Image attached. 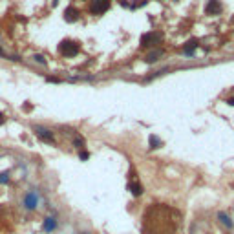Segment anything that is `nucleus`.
Listing matches in <instances>:
<instances>
[{
	"label": "nucleus",
	"instance_id": "obj_15",
	"mask_svg": "<svg viewBox=\"0 0 234 234\" xmlns=\"http://www.w3.org/2000/svg\"><path fill=\"white\" fill-rule=\"evenodd\" d=\"M9 181V172H0V183H8Z\"/></svg>",
	"mask_w": 234,
	"mask_h": 234
},
{
	"label": "nucleus",
	"instance_id": "obj_19",
	"mask_svg": "<svg viewBox=\"0 0 234 234\" xmlns=\"http://www.w3.org/2000/svg\"><path fill=\"white\" fill-rule=\"evenodd\" d=\"M227 104H231V106H234V97H232V99H229V101H227Z\"/></svg>",
	"mask_w": 234,
	"mask_h": 234
},
{
	"label": "nucleus",
	"instance_id": "obj_2",
	"mask_svg": "<svg viewBox=\"0 0 234 234\" xmlns=\"http://www.w3.org/2000/svg\"><path fill=\"white\" fill-rule=\"evenodd\" d=\"M33 132L37 134V137H39V139H42L44 143H50V145L55 143V137H53V132H51V130H48V128L39 126V125H37V126H33Z\"/></svg>",
	"mask_w": 234,
	"mask_h": 234
},
{
	"label": "nucleus",
	"instance_id": "obj_18",
	"mask_svg": "<svg viewBox=\"0 0 234 234\" xmlns=\"http://www.w3.org/2000/svg\"><path fill=\"white\" fill-rule=\"evenodd\" d=\"M4 123H6V119H4V114L0 112V125H4Z\"/></svg>",
	"mask_w": 234,
	"mask_h": 234
},
{
	"label": "nucleus",
	"instance_id": "obj_17",
	"mask_svg": "<svg viewBox=\"0 0 234 234\" xmlns=\"http://www.w3.org/2000/svg\"><path fill=\"white\" fill-rule=\"evenodd\" d=\"M79 157H81V159H82V161H86V159H88V157H90V154H88L86 150H82V152H79Z\"/></svg>",
	"mask_w": 234,
	"mask_h": 234
},
{
	"label": "nucleus",
	"instance_id": "obj_16",
	"mask_svg": "<svg viewBox=\"0 0 234 234\" xmlns=\"http://www.w3.org/2000/svg\"><path fill=\"white\" fill-rule=\"evenodd\" d=\"M33 59H35V61H37L39 64H42V66H46V59H44L42 55H35Z\"/></svg>",
	"mask_w": 234,
	"mask_h": 234
},
{
	"label": "nucleus",
	"instance_id": "obj_13",
	"mask_svg": "<svg viewBox=\"0 0 234 234\" xmlns=\"http://www.w3.org/2000/svg\"><path fill=\"white\" fill-rule=\"evenodd\" d=\"M163 55V50H157V51H154V53H150L146 57V62H154V61H157V57Z\"/></svg>",
	"mask_w": 234,
	"mask_h": 234
},
{
	"label": "nucleus",
	"instance_id": "obj_12",
	"mask_svg": "<svg viewBox=\"0 0 234 234\" xmlns=\"http://www.w3.org/2000/svg\"><path fill=\"white\" fill-rule=\"evenodd\" d=\"M150 148H159L161 146V139L157 137V136H150Z\"/></svg>",
	"mask_w": 234,
	"mask_h": 234
},
{
	"label": "nucleus",
	"instance_id": "obj_1",
	"mask_svg": "<svg viewBox=\"0 0 234 234\" xmlns=\"http://www.w3.org/2000/svg\"><path fill=\"white\" fill-rule=\"evenodd\" d=\"M79 44L73 42V40H62L61 46H59V51L62 57H75V55L79 53Z\"/></svg>",
	"mask_w": 234,
	"mask_h": 234
},
{
	"label": "nucleus",
	"instance_id": "obj_11",
	"mask_svg": "<svg viewBox=\"0 0 234 234\" xmlns=\"http://www.w3.org/2000/svg\"><path fill=\"white\" fill-rule=\"evenodd\" d=\"M128 189H130V192L137 198V196H141L143 194V187L139 185V183H128Z\"/></svg>",
	"mask_w": 234,
	"mask_h": 234
},
{
	"label": "nucleus",
	"instance_id": "obj_14",
	"mask_svg": "<svg viewBox=\"0 0 234 234\" xmlns=\"http://www.w3.org/2000/svg\"><path fill=\"white\" fill-rule=\"evenodd\" d=\"M73 145L77 146V148H84V139H82V137H75Z\"/></svg>",
	"mask_w": 234,
	"mask_h": 234
},
{
	"label": "nucleus",
	"instance_id": "obj_4",
	"mask_svg": "<svg viewBox=\"0 0 234 234\" xmlns=\"http://www.w3.org/2000/svg\"><path fill=\"white\" fill-rule=\"evenodd\" d=\"M37 205H39V192L37 190L28 192L26 198H24V207L28 210H33V209H37Z\"/></svg>",
	"mask_w": 234,
	"mask_h": 234
},
{
	"label": "nucleus",
	"instance_id": "obj_10",
	"mask_svg": "<svg viewBox=\"0 0 234 234\" xmlns=\"http://www.w3.org/2000/svg\"><path fill=\"white\" fill-rule=\"evenodd\" d=\"M218 218H220V221H221V223H223L227 229H232V227H234L232 220H231V218H229L225 212H220V214H218Z\"/></svg>",
	"mask_w": 234,
	"mask_h": 234
},
{
	"label": "nucleus",
	"instance_id": "obj_3",
	"mask_svg": "<svg viewBox=\"0 0 234 234\" xmlns=\"http://www.w3.org/2000/svg\"><path fill=\"white\" fill-rule=\"evenodd\" d=\"M108 8H110V0H93L90 6V11L93 15H103L104 11H108Z\"/></svg>",
	"mask_w": 234,
	"mask_h": 234
},
{
	"label": "nucleus",
	"instance_id": "obj_5",
	"mask_svg": "<svg viewBox=\"0 0 234 234\" xmlns=\"http://www.w3.org/2000/svg\"><path fill=\"white\" fill-rule=\"evenodd\" d=\"M221 2L220 0H209V4L205 6V13L207 15H220L221 13Z\"/></svg>",
	"mask_w": 234,
	"mask_h": 234
},
{
	"label": "nucleus",
	"instance_id": "obj_9",
	"mask_svg": "<svg viewBox=\"0 0 234 234\" xmlns=\"http://www.w3.org/2000/svg\"><path fill=\"white\" fill-rule=\"evenodd\" d=\"M194 48H198V40H196V39L189 40V44L183 48V53L185 55H194Z\"/></svg>",
	"mask_w": 234,
	"mask_h": 234
},
{
	"label": "nucleus",
	"instance_id": "obj_8",
	"mask_svg": "<svg viewBox=\"0 0 234 234\" xmlns=\"http://www.w3.org/2000/svg\"><path fill=\"white\" fill-rule=\"evenodd\" d=\"M42 229L46 231V232H51V231H55V229H57V221H55V218H46V220H44Z\"/></svg>",
	"mask_w": 234,
	"mask_h": 234
},
{
	"label": "nucleus",
	"instance_id": "obj_21",
	"mask_svg": "<svg viewBox=\"0 0 234 234\" xmlns=\"http://www.w3.org/2000/svg\"><path fill=\"white\" fill-rule=\"evenodd\" d=\"M77 234H88V232H77Z\"/></svg>",
	"mask_w": 234,
	"mask_h": 234
},
{
	"label": "nucleus",
	"instance_id": "obj_20",
	"mask_svg": "<svg viewBox=\"0 0 234 234\" xmlns=\"http://www.w3.org/2000/svg\"><path fill=\"white\" fill-rule=\"evenodd\" d=\"M0 55H2V57H6V51H4L2 48H0Z\"/></svg>",
	"mask_w": 234,
	"mask_h": 234
},
{
	"label": "nucleus",
	"instance_id": "obj_7",
	"mask_svg": "<svg viewBox=\"0 0 234 234\" xmlns=\"http://www.w3.org/2000/svg\"><path fill=\"white\" fill-rule=\"evenodd\" d=\"M77 19H79V9L73 8V6L66 8V11H64V20L66 22H75Z\"/></svg>",
	"mask_w": 234,
	"mask_h": 234
},
{
	"label": "nucleus",
	"instance_id": "obj_6",
	"mask_svg": "<svg viewBox=\"0 0 234 234\" xmlns=\"http://www.w3.org/2000/svg\"><path fill=\"white\" fill-rule=\"evenodd\" d=\"M161 40V33H146V35H143L141 37V44L145 46V48H148L152 44L159 42Z\"/></svg>",
	"mask_w": 234,
	"mask_h": 234
}]
</instances>
